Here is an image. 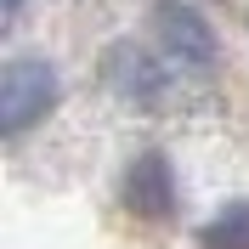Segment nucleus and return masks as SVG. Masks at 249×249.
<instances>
[{"instance_id": "f03ea898", "label": "nucleus", "mask_w": 249, "mask_h": 249, "mask_svg": "<svg viewBox=\"0 0 249 249\" xmlns=\"http://www.w3.org/2000/svg\"><path fill=\"white\" fill-rule=\"evenodd\" d=\"M159 34H170L164 46H170L176 57H193V62H210V57H215L210 29H204L193 12H181V6H164V12H159Z\"/></svg>"}, {"instance_id": "20e7f679", "label": "nucleus", "mask_w": 249, "mask_h": 249, "mask_svg": "<svg viewBox=\"0 0 249 249\" xmlns=\"http://www.w3.org/2000/svg\"><path fill=\"white\" fill-rule=\"evenodd\" d=\"M204 249H249V204L221 210V215L204 227Z\"/></svg>"}, {"instance_id": "f257e3e1", "label": "nucleus", "mask_w": 249, "mask_h": 249, "mask_svg": "<svg viewBox=\"0 0 249 249\" xmlns=\"http://www.w3.org/2000/svg\"><path fill=\"white\" fill-rule=\"evenodd\" d=\"M57 108V74L40 57H17L0 68V130L23 136L34 119H46Z\"/></svg>"}, {"instance_id": "7ed1b4c3", "label": "nucleus", "mask_w": 249, "mask_h": 249, "mask_svg": "<svg viewBox=\"0 0 249 249\" xmlns=\"http://www.w3.org/2000/svg\"><path fill=\"white\" fill-rule=\"evenodd\" d=\"M130 204H136L142 215H153V221L170 215V176H164V159L159 153H147L130 170Z\"/></svg>"}]
</instances>
